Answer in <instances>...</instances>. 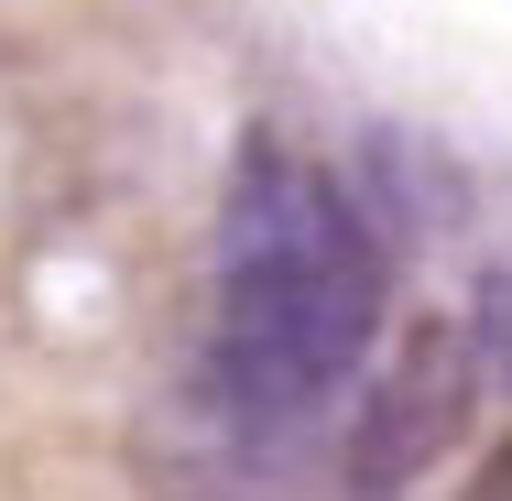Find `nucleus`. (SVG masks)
I'll use <instances>...</instances> for the list:
<instances>
[{
  "instance_id": "f03ea898",
  "label": "nucleus",
  "mask_w": 512,
  "mask_h": 501,
  "mask_svg": "<svg viewBox=\"0 0 512 501\" xmlns=\"http://www.w3.org/2000/svg\"><path fill=\"white\" fill-rule=\"evenodd\" d=\"M469 403H480V338L458 316H425L404 349L382 360V382L349 425V458H338V491L349 501H393L414 491L458 436H469Z\"/></svg>"
},
{
  "instance_id": "7ed1b4c3",
  "label": "nucleus",
  "mask_w": 512,
  "mask_h": 501,
  "mask_svg": "<svg viewBox=\"0 0 512 501\" xmlns=\"http://www.w3.org/2000/svg\"><path fill=\"white\" fill-rule=\"evenodd\" d=\"M458 501H512V447H502V458H491V469H480V480H469Z\"/></svg>"
},
{
  "instance_id": "f257e3e1",
  "label": "nucleus",
  "mask_w": 512,
  "mask_h": 501,
  "mask_svg": "<svg viewBox=\"0 0 512 501\" xmlns=\"http://www.w3.org/2000/svg\"><path fill=\"white\" fill-rule=\"evenodd\" d=\"M382 338V229L360 197L284 153L273 131L240 142L229 207H218V338H207V382L262 414V425H306Z\"/></svg>"
}]
</instances>
